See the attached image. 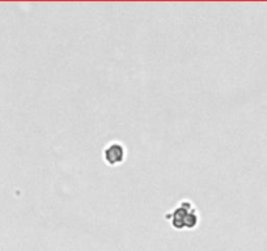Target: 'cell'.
<instances>
[{"label": "cell", "mask_w": 267, "mask_h": 251, "mask_svg": "<svg viewBox=\"0 0 267 251\" xmlns=\"http://www.w3.org/2000/svg\"><path fill=\"white\" fill-rule=\"evenodd\" d=\"M193 209H194V205L190 200H182L176 209H173L172 212L167 215V218L170 220L173 228H176L178 230L185 229L186 217L189 216V213Z\"/></svg>", "instance_id": "1"}, {"label": "cell", "mask_w": 267, "mask_h": 251, "mask_svg": "<svg viewBox=\"0 0 267 251\" xmlns=\"http://www.w3.org/2000/svg\"><path fill=\"white\" fill-rule=\"evenodd\" d=\"M126 147L121 141H112L103 149V160L110 166H117L125 161Z\"/></svg>", "instance_id": "2"}]
</instances>
